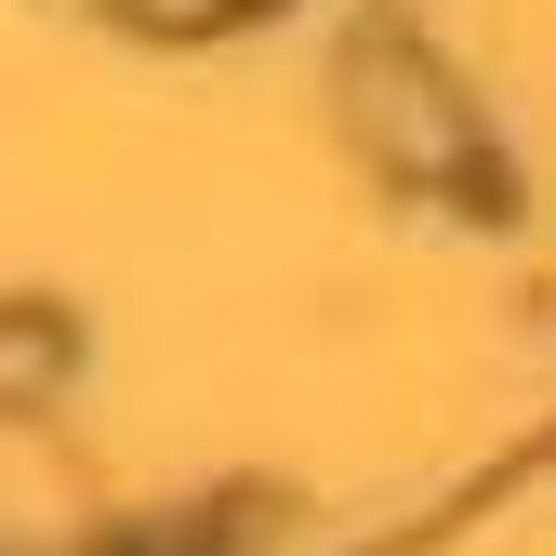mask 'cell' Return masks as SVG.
Returning <instances> with one entry per match:
<instances>
[{"instance_id": "cell-1", "label": "cell", "mask_w": 556, "mask_h": 556, "mask_svg": "<svg viewBox=\"0 0 556 556\" xmlns=\"http://www.w3.org/2000/svg\"><path fill=\"white\" fill-rule=\"evenodd\" d=\"M358 119H371V147H384L397 173H464V186H477V132H464V106H451L438 66L371 53V66H358Z\"/></svg>"}, {"instance_id": "cell-2", "label": "cell", "mask_w": 556, "mask_h": 556, "mask_svg": "<svg viewBox=\"0 0 556 556\" xmlns=\"http://www.w3.org/2000/svg\"><path fill=\"white\" fill-rule=\"evenodd\" d=\"M66 358H80V344H66L53 305H0V410H40L66 384Z\"/></svg>"}, {"instance_id": "cell-3", "label": "cell", "mask_w": 556, "mask_h": 556, "mask_svg": "<svg viewBox=\"0 0 556 556\" xmlns=\"http://www.w3.org/2000/svg\"><path fill=\"white\" fill-rule=\"evenodd\" d=\"M132 14H147V27H213L226 0H132Z\"/></svg>"}]
</instances>
